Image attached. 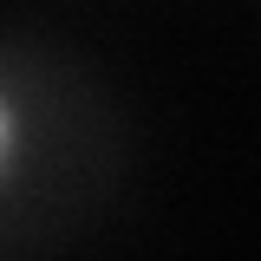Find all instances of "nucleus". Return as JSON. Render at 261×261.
I'll return each mask as SVG.
<instances>
[{
	"label": "nucleus",
	"mask_w": 261,
	"mask_h": 261,
	"mask_svg": "<svg viewBox=\"0 0 261 261\" xmlns=\"http://www.w3.org/2000/svg\"><path fill=\"white\" fill-rule=\"evenodd\" d=\"M27 157H33V118L20 105V92L0 79V196L27 176Z\"/></svg>",
	"instance_id": "nucleus-1"
}]
</instances>
